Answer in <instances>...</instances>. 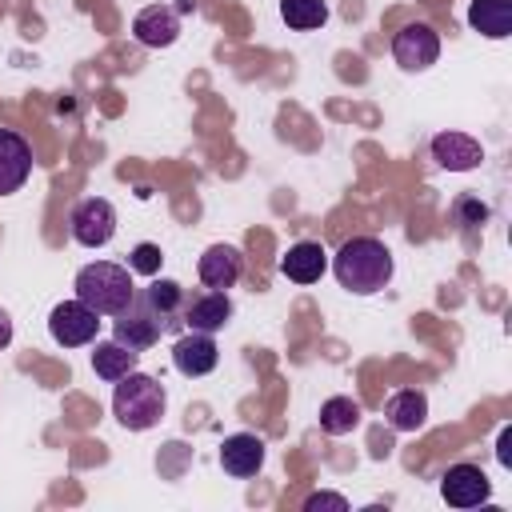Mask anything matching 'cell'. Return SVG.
<instances>
[{
    "label": "cell",
    "instance_id": "cell-1",
    "mask_svg": "<svg viewBox=\"0 0 512 512\" xmlns=\"http://www.w3.org/2000/svg\"><path fill=\"white\" fill-rule=\"evenodd\" d=\"M392 252L384 240L376 236H352L336 248L332 256V272H336V284L356 292V296H372L380 288H388L392 280Z\"/></svg>",
    "mask_w": 512,
    "mask_h": 512
},
{
    "label": "cell",
    "instance_id": "cell-2",
    "mask_svg": "<svg viewBox=\"0 0 512 512\" xmlns=\"http://www.w3.org/2000/svg\"><path fill=\"white\" fill-rule=\"evenodd\" d=\"M76 300H84L92 312L100 316H116L128 308V300L136 296V284H132V268L124 264H112V260H92L76 272Z\"/></svg>",
    "mask_w": 512,
    "mask_h": 512
},
{
    "label": "cell",
    "instance_id": "cell-3",
    "mask_svg": "<svg viewBox=\"0 0 512 512\" xmlns=\"http://www.w3.org/2000/svg\"><path fill=\"white\" fill-rule=\"evenodd\" d=\"M164 404H168V396H164V384H160L156 376L132 368L128 376L116 380V392H112V416H116L128 432H148L152 424H160Z\"/></svg>",
    "mask_w": 512,
    "mask_h": 512
},
{
    "label": "cell",
    "instance_id": "cell-4",
    "mask_svg": "<svg viewBox=\"0 0 512 512\" xmlns=\"http://www.w3.org/2000/svg\"><path fill=\"white\" fill-rule=\"evenodd\" d=\"M48 332L60 348H84L96 340L100 332V312H92L84 300H60L52 312H48Z\"/></svg>",
    "mask_w": 512,
    "mask_h": 512
},
{
    "label": "cell",
    "instance_id": "cell-5",
    "mask_svg": "<svg viewBox=\"0 0 512 512\" xmlns=\"http://www.w3.org/2000/svg\"><path fill=\"white\" fill-rule=\"evenodd\" d=\"M160 336H164V324H160V316L144 304V296H140V292L128 300V308H124V312H116V316H112V340H120V344H124V348H132V352L152 348Z\"/></svg>",
    "mask_w": 512,
    "mask_h": 512
},
{
    "label": "cell",
    "instance_id": "cell-6",
    "mask_svg": "<svg viewBox=\"0 0 512 512\" xmlns=\"http://www.w3.org/2000/svg\"><path fill=\"white\" fill-rule=\"evenodd\" d=\"M68 228H72V240L84 244V248H104L112 236H116V208L104 200V196H88L72 208L68 216Z\"/></svg>",
    "mask_w": 512,
    "mask_h": 512
},
{
    "label": "cell",
    "instance_id": "cell-7",
    "mask_svg": "<svg viewBox=\"0 0 512 512\" xmlns=\"http://www.w3.org/2000/svg\"><path fill=\"white\" fill-rule=\"evenodd\" d=\"M392 60L404 68V72H424L440 60V36L432 24H404L396 36H392Z\"/></svg>",
    "mask_w": 512,
    "mask_h": 512
},
{
    "label": "cell",
    "instance_id": "cell-8",
    "mask_svg": "<svg viewBox=\"0 0 512 512\" xmlns=\"http://www.w3.org/2000/svg\"><path fill=\"white\" fill-rule=\"evenodd\" d=\"M440 496H444L448 508H476L492 496V480L476 464H452L440 476Z\"/></svg>",
    "mask_w": 512,
    "mask_h": 512
},
{
    "label": "cell",
    "instance_id": "cell-9",
    "mask_svg": "<svg viewBox=\"0 0 512 512\" xmlns=\"http://www.w3.org/2000/svg\"><path fill=\"white\" fill-rule=\"evenodd\" d=\"M196 276H200V284L212 288V292L236 288L240 276H244V256H240V248H236V244H212V248H204V256L196 260Z\"/></svg>",
    "mask_w": 512,
    "mask_h": 512
},
{
    "label": "cell",
    "instance_id": "cell-10",
    "mask_svg": "<svg viewBox=\"0 0 512 512\" xmlns=\"http://www.w3.org/2000/svg\"><path fill=\"white\" fill-rule=\"evenodd\" d=\"M216 360H220V348H216V340H212V332H184V336H176V344H172V364H176V372L180 376H208L212 368H216Z\"/></svg>",
    "mask_w": 512,
    "mask_h": 512
},
{
    "label": "cell",
    "instance_id": "cell-11",
    "mask_svg": "<svg viewBox=\"0 0 512 512\" xmlns=\"http://www.w3.org/2000/svg\"><path fill=\"white\" fill-rule=\"evenodd\" d=\"M32 176V148L20 132L0 128V196H12Z\"/></svg>",
    "mask_w": 512,
    "mask_h": 512
},
{
    "label": "cell",
    "instance_id": "cell-12",
    "mask_svg": "<svg viewBox=\"0 0 512 512\" xmlns=\"http://www.w3.org/2000/svg\"><path fill=\"white\" fill-rule=\"evenodd\" d=\"M132 36H136L144 48H168V44H176V36H180V12L168 8V4H148V8L136 12Z\"/></svg>",
    "mask_w": 512,
    "mask_h": 512
},
{
    "label": "cell",
    "instance_id": "cell-13",
    "mask_svg": "<svg viewBox=\"0 0 512 512\" xmlns=\"http://www.w3.org/2000/svg\"><path fill=\"white\" fill-rule=\"evenodd\" d=\"M220 468L236 480H248L264 468V440L252 436V432H236V436H224L220 444Z\"/></svg>",
    "mask_w": 512,
    "mask_h": 512
},
{
    "label": "cell",
    "instance_id": "cell-14",
    "mask_svg": "<svg viewBox=\"0 0 512 512\" xmlns=\"http://www.w3.org/2000/svg\"><path fill=\"white\" fill-rule=\"evenodd\" d=\"M432 160L448 172H472L484 160V148L468 132H440V136H432Z\"/></svg>",
    "mask_w": 512,
    "mask_h": 512
},
{
    "label": "cell",
    "instance_id": "cell-15",
    "mask_svg": "<svg viewBox=\"0 0 512 512\" xmlns=\"http://www.w3.org/2000/svg\"><path fill=\"white\" fill-rule=\"evenodd\" d=\"M228 320H232V300L228 292H212V288L188 296L184 316H180V324H188L192 332H220Z\"/></svg>",
    "mask_w": 512,
    "mask_h": 512
},
{
    "label": "cell",
    "instance_id": "cell-16",
    "mask_svg": "<svg viewBox=\"0 0 512 512\" xmlns=\"http://www.w3.org/2000/svg\"><path fill=\"white\" fill-rule=\"evenodd\" d=\"M324 268H328V252H324V244H316V240H300V244H292V248L280 256V272H284L292 284H316V280L324 276Z\"/></svg>",
    "mask_w": 512,
    "mask_h": 512
},
{
    "label": "cell",
    "instance_id": "cell-17",
    "mask_svg": "<svg viewBox=\"0 0 512 512\" xmlns=\"http://www.w3.org/2000/svg\"><path fill=\"white\" fill-rule=\"evenodd\" d=\"M384 420H388L396 432H416V428H424V420H428V396L416 392V388L392 392L388 404H384Z\"/></svg>",
    "mask_w": 512,
    "mask_h": 512
},
{
    "label": "cell",
    "instance_id": "cell-18",
    "mask_svg": "<svg viewBox=\"0 0 512 512\" xmlns=\"http://www.w3.org/2000/svg\"><path fill=\"white\" fill-rule=\"evenodd\" d=\"M140 296H144V304H148V308L160 316L164 332L180 324V316H184V304H188V292H184L176 280H164V276H160V280H152V284H148Z\"/></svg>",
    "mask_w": 512,
    "mask_h": 512
},
{
    "label": "cell",
    "instance_id": "cell-19",
    "mask_svg": "<svg viewBox=\"0 0 512 512\" xmlns=\"http://www.w3.org/2000/svg\"><path fill=\"white\" fill-rule=\"evenodd\" d=\"M468 24H472V32H480L488 40L512 36V0H472Z\"/></svg>",
    "mask_w": 512,
    "mask_h": 512
},
{
    "label": "cell",
    "instance_id": "cell-20",
    "mask_svg": "<svg viewBox=\"0 0 512 512\" xmlns=\"http://www.w3.org/2000/svg\"><path fill=\"white\" fill-rule=\"evenodd\" d=\"M136 360H140V352L124 348L120 340H96V348H92V372L100 380H108V384H116L120 376H128L136 368Z\"/></svg>",
    "mask_w": 512,
    "mask_h": 512
},
{
    "label": "cell",
    "instance_id": "cell-21",
    "mask_svg": "<svg viewBox=\"0 0 512 512\" xmlns=\"http://www.w3.org/2000/svg\"><path fill=\"white\" fill-rule=\"evenodd\" d=\"M360 404L352 400V396H328L324 404H320V428L328 432V436H348L352 428H360Z\"/></svg>",
    "mask_w": 512,
    "mask_h": 512
},
{
    "label": "cell",
    "instance_id": "cell-22",
    "mask_svg": "<svg viewBox=\"0 0 512 512\" xmlns=\"http://www.w3.org/2000/svg\"><path fill=\"white\" fill-rule=\"evenodd\" d=\"M280 16L288 28L296 32H312L328 20V4L324 0H280Z\"/></svg>",
    "mask_w": 512,
    "mask_h": 512
},
{
    "label": "cell",
    "instance_id": "cell-23",
    "mask_svg": "<svg viewBox=\"0 0 512 512\" xmlns=\"http://www.w3.org/2000/svg\"><path fill=\"white\" fill-rule=\"evenodd\" d=\"M488 204L484 200H476V196H456L452 200V220L464 228V232H476V228H484L488 224Z\"/></svg>",
    "mask_w": 512,
    "mask_h": 512
},
{
    "label": "cell",
    "instance_id": "cell-24",
    "mask_svg": "<svg viewBox=\"0 0 512 512\" xmlns=\"http://www.w3.org/2000/svg\"><path fill=\"white\" fill-rule=\"evenodd\" d=\"M160 264H164V256H160L156 244H136L128 252V268L140 272V276H160Z\"/></svg>",
    "mask_w": 512,
    "mask_h": 512
},
{
    "label": "cell",
    "instance_id": "cell-25",
    "mask_svg": "<svg viewBox=\"0 0 512 512\" xmlns=\"http://www.w3.org/2000/svg\"><path fill=\"white\" fill-rule=\"evenodd\" d=\"M320 508H336V512H348V500L336 496V492H312L304 500V512H320Z\"/></svg>",
    "mask_w": 512,
    "mask_h": 512
},
{
    "label": "cell",
    "instance_id": "cell-26",
    "mask_svg": "<svg viewBox=\"0 0 512 512\" xmlns=\"http://www.w3.org/2000/svg\"><path fill=\"white\" fill-rule=\"evenodd\" d=\"M12 344V316L0 308V348H8Z\"/></svg>",
    "mask_w": 512,
    "mask_h": 512
},
{
    "label": "cell",
    "instance_id": "cell-27",
    "mask_svg": "<svg viewBox=\"0 0 512 512\" xmlns=\"http://www.w3.org/2000/svg\"><path fill=\"white\" fill-rule=\"evenodd\" d=\"M500 460H504V464H508V428H504V432H500Z\"/></svg>",
    "mask_w": 512,
    "mask_h": 512
},
{
    "label": "cell",
    "instance_id": "cell-28",
    "mask_svg": "<svg viewBox=\"0 0 512 512\" xmlns=\"http://www.w3.org/2000/svg\"><path fill=\"white\" fill-rule=\"evenodd\" d=\"M196 8V0H180V12H192Z\"/></svg>",
    "mask_w": 512,
    "mask_h": 512
}]
</instances>
